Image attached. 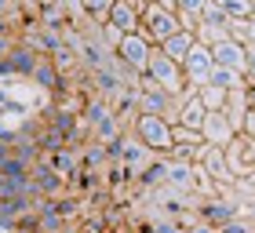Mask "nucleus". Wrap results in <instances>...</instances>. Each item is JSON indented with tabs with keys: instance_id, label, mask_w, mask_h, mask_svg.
<instances>
[{
	"instance_id": "nucleus-20",
	"label": "nucleus",
	"mask_w": 255,
	"mask_h": 233,
	"mask_svg": "<svg viewBox=\"0 0 255 233\" xmlns=\"http://www.w3.org/2000/svg\"><path fill=\"white\" fill-rule=\"evenodd\" d=\"M208 84L212 88H219V91H241L245 88V77L241 73H234V69H212V77H208Z\"/></svg>"
},
{
	"instance_id": "nucleus-26",
	"label": "nucleus",
	"mask_w": 255,
	"mask_h": 233,
	"mask_svg": "<svg viewBox=\"0 0 255 233\" xmlns=\"http://www.w3.org/2000/svg\"><path fill=\"white\" fill-rule=\"evenodd\" d=\"M245 62H248L245 80H255V44H245Z\"/></svg>"
},
{
	"instance_id": "nucleus-16",
	"label": "nucleus",
	"mask_w": 255,
	"mask_h": 233,
	"mask_svg": "<svg viewBox=\"0 0 255 233\" xmlns=\"http://www.w3.org/2000/svg\"><path fill=\"white\" fill-rule=\"evenodd\" d=\"M33 80H37V84H40L44 91H51L55 99L66 95V77L59 73V69H55L51 58H40V66H37V73H33Z\"/></svg>"
},
{
	"instance_id": "nucleus-6",
	"label": "nucleus",
	"mask_w": 255,
	"mask_h": 233,
	"mask_svg": "<svg viewBox=\"0 0 255 233\" xmlns=\"http://www.w3.org/2000/svg\"><path fill=\"white\" fill-rule=\"evenodd\" d=\"M29 186H33V193H37L40 201H44V197H62V193L69 190V186H66V179H62V175L55 171V168H51L44 157H40L33 168H29Z\"/></svg>"
},
{
	"instance_id": "nucleus-24",
	"label": "nucleus",
	"mask_w": 255,
	"mask_h": 233,
	"mask_svg": "<svg viewBox=\"0 0 255 233\" xmlns=\"http://www.w3.org/2000/svg\"><path fill=\"white\" fill-rule=\"evenodd\" d=\"M215 233H255V223H248V219H234V223H226L223 230Z\"/></svg>"
},
{
	"instance_id": "nucleus-25",
	"label": "nucleus",
	"mask_w": 255,
	"mask_h": 233,
	"mask_svg": "<svg viewBox=\"0 0 255 233\" xmlns=\"http://www.w3.org/2000/svg\"><path fill=\"white\" fill-rule=\"evenodd\" d=\"M237 135H245V138H252V142H255V110L245 113V120H241V131H237Z\"/></svg>"
},
{
	"instance_id": "nucleus-4",
	"label": "nucleus",
	"mask_w": 255,
	"mask_h": 233,
	"mask_svg": "<svg viewBox=\"0 0 255 233\" xmlns=\"http://www.w3.org/2000/svg\"><path fill=\"white\" fill-rule=\"evenodd\" d=\"M190 201H197V197H190ZM241 212H245V204H241L237 197H230V190L219 193V197H212V201H197L193 204L197 223H204V226H212V230H223L226 223L241 219Z\"/></svg>"
},
{
	"instance_id": "nucleus-19",
	"label": "nucleus",
	"mask_w": 255,
	"mask_h": 233,
	"mask_svg": "<svg viewBox=\"0 0 255 233\" xmlns=\"http://www.w3.org/2000/svg\"><path fill=\"white\" fill-rule=\"evenodd\" d=\"M80 168H91V171H106V146L99 138H88L80 146Z\"/></svg>"
},
{
	"instance_id": "nucleus-11",
	"label": "nucleus",
	"mask_w": 255,
	"mask_h": 233,
	"mask_svg": "<svg viewBox=\"0 0 255 233\" xmlns=\"http://www.w3.org/2000/svg\"><path fill=\"white\" fill-rule=\"evenodd\" d=\"M175 102H179V124H182V127H193V131H201V124H204V116H208L201 95H197L193 88H186Z\"/></svg>"
},
{
	"instance_id": "nucleus-7",
	"label": "nucleus",
	"mask_w": 255,
	"mask_h": 233,
	"mask_svg": "<svg viewBox=\"0 0 255 233\" xmlns=\"http://www.w3.org/2000/svg\"><path fill=\"white\" fill-rule=\"evenodd\" d=\"M193 164H201V171L212 179L215 186H223V190H230L234 186V171H230V164H226V153L219 146H204L201 153H197V160Z\"/></svg>"
},
{
	"instance_id": "nucleus-12",
	"label": "nucleus",
	"mask_w": 255,
	"mask_h": 233,
	"mask_svg": "<svg viewBox=\"0 0 255 233\" xmlns=\"http://www.w3.org/2000/svg\"><path fill=\"white\" fill-rule=\"evenodd\" d=\"M110 26L117 29L121 37H131V33H138V4L113 0V4H110Z\"/></svg>"
},
{
	"instance_id": "nucleus-21",
	"label": "nucleus",
	"mask_w": 255,
	"mask_h": 233,
	"mask_svg": "<svg viewBox=\"0 0 255 233\" xmlns=\"http://www.w3.org/2000/svg\"><path fill=\"white\" fill-rule=\"evenodd\" d=\"M171 142H175V146H186V149H201V146H208L201 131H193V127H182V124L171 127Z\"/></svg>"
},
{
	"instance_id": "nucleus-15",
	"label": "nucleus",
	"mask_w": 255,
	"mask_h": 233,
	"mask_svg": "<svg viewBox=\"0 0 255 233\" xmlns=\"http://www.w3.org/2000/svg\"><path fill=\"white\" fill-rule=\"evenodd\" d=\"M164 182H168V157H153L142 171H138V179H135V186L142 193L157 190V186H164Z\"/></svg>"
},
{
	"instance_id": "nucleus-28",
	"label": "nucleus",
	"mask_w": 255,
	"mask_h": 233,
	"mask_svg": "<svg viewBox=\"0 0 255 233\" xmlns=\"http://www.w3.org/2000/svg\"><path fill=\"white\" fill-rule=\"evenodd\" d=\"M245 44H255V18L245 22Z\"/></svg>"
},
{
	"instance_id": "nucleus-29",
	"label": "nucleus",
	"mask_w": 255,
	"mask_h": 233,
	"mask_svg": "<svg viewBox=\"0 0 255 233\" xmlns=\"http://www.w3.org/2000/svg\"><path fill=\"white\" fill-rule=\"evenodd\" d=\"M186 233H215V230L204 226V223H193V226H186Z\"/></svg>"
},
{
	"instance_id": "nucleus-22",
	"label": "nucleus",
	"mask_w": 255,
	"mask_h": 233,
	"mask_svg": "<svg viewBox=\"0 0 255 233\" xmlns=\"http://www.w3.org/2000/svg\"><path fill=\"white\" fill-rule=\"evenodd\" d=\"M197 95H201V102H204V110H208V113H223V110H226V95H230V91H219V88H212V84H204L201 91H197Z\"/></svg>"
},
{
	"instance_id": "nucleus-8",
	"label": "nucleus",
	"mask_w": 255,
	"mask_h": 233,
	"mask_svg": "<svg viewBox=\"0 0 255 233\" xmlns=\"http://www.w3.org/2000/svg\"><path fill=\"white\" fill-rule=\"evenodd\" d=\"M149 51H153V44H149L142 33H131V37H124L121 44H117V55L124 66H131L135 73H146V58H149Z\"/></svg>"
},
{
	"instance_id": "nucleus-1",
	"label": "nucleus",
	"mask_w": 255,
	"mask_h": 233,
	"mask_svg": "<svg viewBox=\"0 0 255 233\" xmlns=\"http://www.w3.org/2000/svg\"><path fill=\"white\" fill-rule=\"evenodd\" d=\"M138 33L160 48L164 40H171L179 33V18H175V4H138Z\"/></svg>"
},
{
	"instance_id": "nucleus-9",
	"label": "nucleus",
	"mask_w": 255,
	"mask_h": 233,
	"mask_svg": "<svg viewBox=\"0 0 255 233\" xmlns=\"http://www.w3.org/2000/svg\"><path fill=\"white\" fill-rule=\"evenodd\" d=\"M212 62L219 66V69H234V73H241L245 77L248 73V62H245V44H237V40H219V44H212Z\"/></svg>"
},
{
	"instance_id": "nucleus-17",
	"label": "nucleus",
	"mask_w": 255,
	"mask_h": 233,
	"mask_svg": "<svg viewBox=\"0 0 255 233\" xmlns=\"http://www.w3.org/2000/svg\"><path fill=\"white\" fill-rule=\"evenodd\" d=\"M44 160H48V164L66 179V186H69V179L80 171V149H59V153H51V157H44Z\"/></svg>"
},
{
	"instance_id": "nucleus-10",
	"label": "nucleus",
	"mask_w": 255,
	"mask_h": 233,
	"mask_svg": "<svg viewBox=\"0 0 255 233\" xmlns=\"http://www.w3.org/2000/svg\"><path fill=\"white\" fill-rule=\"evenodd\" d=\"M201 135H204V142H208V146H219V149H226V146L237 138L234 124L226 120V113H208V116H204V124H201Z\"/></svg>"
},
{
	"instance_id": "nucleus-27",
	"label": "nucleus",
	"mask_w": 255,
	"mask_h": 233,
	"mask_svg": "<svg viewBox=\"0 0 255 233\" xmlns=\"http://www.w3.org/2000/svg\"><path fill=\"white\" fill-rule=\"evenodd\" d=\"M245 99H248V110H255V80H245Z\"/></svg>"
},
{
	"instance_id": "nucleus-3",
	"label": "nucleus",
	"mask_w": 255,
	"mask_h": 233,
	"mask_svg": "<svg viewBox=\"0 0 255 233\" xmlns=\"http://www.w3.org/2000/svg\"><path fill=\"white\" fill-rule=\"evenodd\" d=\"M142 77H149L157 88H164L171 99H179L182 91L190 88V84H186V77H182V66H179V62H171V58L160 51V48L149 51V58H146V73H142Z\"/></svg>"
},
{
	"instance_id": "nucleus-23",
	"label": "nucleus",
	"mask_w": 255,
	"mask_h": 233,
	"mask_svg": "<svg viewBox=\"0 0 255 233\" xmlns=\"http://www.w3.org/2000/svg\"><path fill=\"white\" fill-rule=\"evenodd\" d=\"M223 11H226L230 22H248V18H255V4H252V0H226Z\"/></svg>"
},
{
	"instance_id": "nucleus-14",
	"label": "nucleus",
	"mask_w": 255,
	"mask_h": 233,
	"mask_svg": "<svg viewBox=\"0 0 255 233\" xmlns=\"http://www.w3.org/2000/svg\"><path fill=\"white\" fill-rule=\"evenodd\" d=\"M40 58L44 55H37L29 48V44H15V48H11V55H7V62H11V73H18V77H33L37 73V66H40Z\"/></svg>"
},
{
	"instance_id": "nucleus-18",
	"label": "nucleus",
	"mask_w": 255,
	"mask_h": 233,
	"mask_svg": "<svg viewBox=\"0 0 255 233\" xmlns=\"http://www.w3.org/2000/svg\"><path fill=\"white\" fill-rule=\"evenodd\" d=\"M193 44H197V37H193V33L179 29L171 40H164V44H160V51H164V55L171 58V62H179V66H182V58L190 55V48H193Z\"/></svg>"
},
{
	"instance_id": "nucleus-2",
	"label": "nucleus",
	"mask_w": 255,
	"mask_h": 233,
	"mask_svg": "<svg viewBox=\"0 0 255 233\" xmlns=\"http://www.w3.org/2000/svg\"><path fill=\"white\" fill-rule=\"evenodd\" d=\"M131 135L142 142L153 157H168L171 153V124L164 120V116H153V113H138L135 124H131Z\"/></svg>"
},
{
	"instance_id": "nucleus-5",
	"label": "nucleus",
	"mask_w": 255,
	"mask_h": 233,
	"mask_svg": "<svg viewBox=\"0 0 255 233\" xmlns=\"http://www.w3.org/2000/svg\"><path fill=\"white\" fill-rule=\"evenodd\" d=\"M212 69H215V62H212V48L197 40L193 48H190V55L182 58V77H186V84H190L193 91H201V88L208 84V77H212Z\"/></svg>"
},
{
	"instance_id": "nucleus-13",
	"label": "nucleus",
	"mask_w": 255,
	"mask_h": 233,
	"mask_svg": "<svg viewBox=\"0 0 255 233\" xmlns=\"http://www.w3.org/2000/svg\"><path fill=\"white\" fill-rule=\"evenodd\" d=\"M121 142H124L121 164H124V168H131V171H135V179H138V171H142V168L149 164V160H153V153H149V149H146L142 142H138V138H135L131 131H124V138H121Z\"/></svg>"
}]
</instances>
